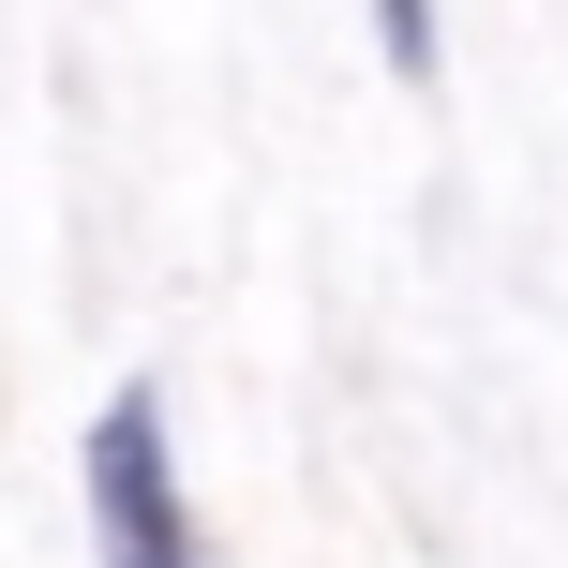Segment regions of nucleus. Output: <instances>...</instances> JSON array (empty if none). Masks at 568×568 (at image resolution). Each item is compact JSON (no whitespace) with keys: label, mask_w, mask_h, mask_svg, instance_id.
<instances>
[{"label":"nucleus","mask_w":568,"mask_h":568,"mask_svg":"<svg viewBox=\"0 0 568 568\" xmlns=\"http://www.w3.org/2000/svg\"><path fill=\"white\" fill-rule=\"evenodd\" d=\"M90 524H105V568H195L180 494H165V404L150 389H120L90 419Z\"/></svg>","instance_id":"f257e3e1"},{"label":"nucleus","mask_w":568,"mask_h":568,"mask_svg":"<svg viewBox=\"0 0 568 568\" xmlns=\"http://www.w3.org/2000/svg\"><path fill=\"white\" fill-rule=\"evenodd\" d=\"M374 30H389V60H404V75L434 60V16H419V0H374Z\"/></svg>","instance_id":"f03ea898"}]
</instances>
